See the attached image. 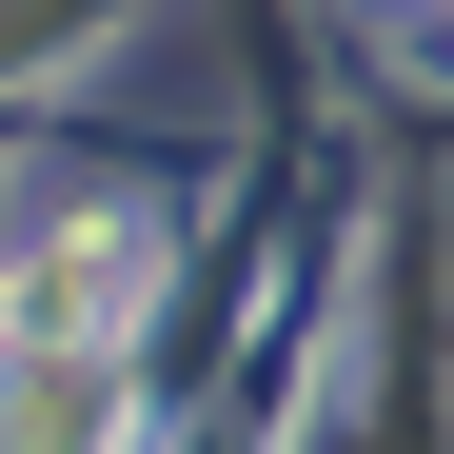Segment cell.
<instances>
[{
	"instance_id": "1",
	"label": "cell",
	"mask_w": 454,
	"mask_h": 454,
	"mask_svg": "<svg viewBox=\"0 0 454 454\" xmlns=\"http://www.w3.org/2000/svg\"><path fill=\"white\" fill-rule=\"evenodd\" d=\"M119 277H138V217H80V238L40 257V296H20V336H40V356H99V336H119Z\"/></svg>"
}]
</instances>
